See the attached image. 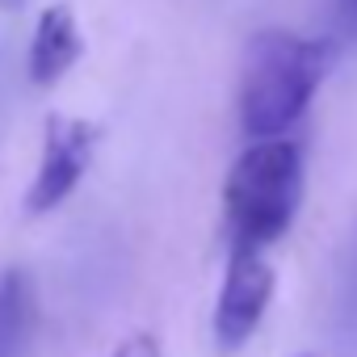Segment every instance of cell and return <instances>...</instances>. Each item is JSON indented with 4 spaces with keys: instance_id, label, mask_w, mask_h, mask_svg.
<instances>
[{
    "instance_id": "obj_1",
    "label": "cell",
    "mask_w": 357,
    "mask_h": 357,
    "mask_svg": "<svg viewBox=\"0 0 357 357\" xmlns=\"http://www.w3.org/2000/svg\"><path fill=\"white\" fill-rule=\"evenodd\" d=\"M303 147L282 139H252L223 185V231L227 252H269L298 219L303 206Z\"/></svg>"
},
{
    "instance_id": "obj_2",
    "label": "cell",
    "mask_w": 357,
    "mask_h": 357,
    "mask_svg": "<svg viewBox=\"0 0 357 357\" xmlns=\"http://www.w3.org/2000/svg\"><path fill=\"white\" fill-rule=\"evenodd\" d=\"M328 43L294 30H261L240 68V130L244 139H282L307 114L328 76Z\"/></svg>"
},
{
    "instance_id": "obj_11",
    "label": "cell",
    "mask_w": 357,
    "mask_h": 357,
    "mask_svg": "<svg viewBox=\"0 0 357 357\" xmlns=\"http://www.w3.org/2000/svg\"><path fill=\"white\" fill-rule=\"evenodd\" d=\"M303 357H315V353H303Z\"/></svg>"
},
{
    "instance_id": "obj_8",
    "label": "cell",
    "mask_w": 357,
    "mask_h": 357,
    "mask_svg": "<svg viewBox=\"0 0 357 357\" xmlns=\"http://www.w3.org/2000/svg\"><path fill=\"white\" fill-rule=\"evenodd\" d=\"M114 357H164V353H160L155 336H126V340L114 349Z\"/></svg>"
},
{
    "instance_id": "obj_3",
    "label": "cell",
    "mask_w": 357,
    "mask_h": 357,
    "mask_svg": "<svg viewBox=\"0 0 357 357\" xmlns=\"http://www.w3.org/2000/svg\"><path fill=\"white\" fill-rule=\"evenodd\" d=\"M97 151V126L84 118H68V114H51L47 118V135H43V155H38V172L26 194V211L30 215H47L55 211L89 172Z\"/></svg>"
},
{
    "instance_id": "obj_7",
    "label": "cell",
    "mask_w": 357,
    "mask_h": 357,
    "mask_svg": "<svg viewBox=\"0 0 357 357\" xmlns=\"http://www.w3.org/2000/svg\"><path fill=\"white\" fill-rule=\"evenodd\" d=\"M340 319L357 332V227L344 248V269H340Z\"/></svg>"
},
{
    "instance_id": "obj_6",
    "label": "cell",
    "mask_w": 357,
    "mask_h": 357,
    "mask_svg": "<svg viewBox=\"0 0 357 357\" xmlns=\"http://www.w3.org/2000/svg\"><path fill=\"white\" fill-rule=\"evenodd\" d=\"M34 319H38L34 282L22 269H5L0 273V357H22L30 349Z\"/></svg>"
},
{
    "instance_id": "obj_4",
    "label": "cell",
    "mask_w": 357,
    "mask_h": 357,
    "mask_svg": "<svg viewBox=\"0 0 357 357\" xmlns=\"http://www.w3.org/2000/svg\"><path fill=\"white\" fill-rule=\"evenodd\" d=\"M273 265L265 252H227V278L215 303V340L223 349H240L261 328L273 303Z\"/></svg>"
},
{
    "instance_id": "obj_5",
    "label": "cell",
    "mask_w": 357,
    "mask_h": 357,
    "mask_svg": "<svg viewBox=\"0 0 357 357\" xmlns=\"http://www.w3.org/2000/svg\"><path fill=\"white\" fill-rule=\"evenodd\" d=\"M80 51H84V38H80V26H76L72 9L68 5L43 9V17L34 26V38H30V80L43 84V89L59 84L72 72V63L80 59Z\"/></svg>"
},
{
    "instance_id": "obj_10",
    "label": "cell",
    "mask_w": 357,
    "mask_h": 357,
    "mask_svg": "<svg viewBox=\"0 0 357 357\" xmlns=\"http://www.w3.org/2000/svg\"><path fill=\"white\" fill-rule=\"evenodd\" d=\"M0 5H5V9H13V5H22V0H0Z\"/></svg>"
},
{
    "instance_id": "obj_9",
    "label": "cell",
    "mask_w": 357,
    "mask_h": 357,
    "mask_svg": "<svg viewBox=\"0 0 357 357\" xmlns=\"http://www.w3.org/2000/svg\"><path fill=\"white\" fill-rule=\"evenodd\" d=\"M336 22L344 34H357V0H336Z\"/></svg>"
}]
</instances>
